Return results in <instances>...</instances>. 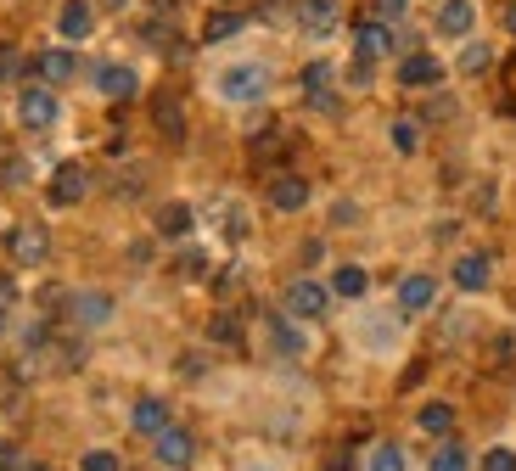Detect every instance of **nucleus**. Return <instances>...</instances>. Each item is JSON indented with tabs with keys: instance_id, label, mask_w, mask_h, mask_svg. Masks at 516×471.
<instances>
[{
	"instance_id": "1",
	"label": "nucleus",
	"mask_w": 516,
	"mask_h": 471,
	"mask_svg": "<svg viewBox=\"0 0 516 471\" xmlns=\"http://www.w3.org/2000/svg\"><path fill=\"white\" fill-rule=\"evenodd\" d=\"M214 90H219V101H236V107L264 101L270 96V68H264V62H230V68L214 79Z\"/></svg>"
},
{
	"instance_id": "2",
	"label": "nucleus",
	"mask_w": 516,
	"mask_h": 471,
	"mask_svg": "<svg viewBox=\"0 0 516 471\" xmlns=\"http://www.w3.org/2000/svg\"><path fill=\"white\" fill-rule=\"evenodd\" d=\"M326 309H331V286H320V281H292L287 298H281L287 320H320Z\"/></svg>"
},
{
	"instance_id": "3",
	"label": "nucleus",
	"mask_w": 516,
	"mask_h": 471,
	"mask_svg": "<svg viewBox=\"0 0 516 471\" xmlns=\"http://www.w3.org/2000/svg\"><path fill=\"white\" fill-rule=\"evenodd\" d=\"M62 314H68L79 331H96V326L113 320V298H107V292H68V298H62Z\"/></svg>"
},
{
	"instance_id": "4",
	"label": "nucleus",
	"mask_w": 516,
	"mask_h": 471,
	"mask_svg": "<svg viewBox=\"0 0 516 471\" xmlns=\"http://www.w3.org/2000/svg\"><path fill=\"white\" fill-rule=\"evenodd\" d=\"M6 253H12L17 270H40L45 253H51V236H45V225H17L6 236Z\"/></svg>"
},
{
	"instance_id": "5",
	"label": "nucleus",
	"mask_w": 516,
	"mask_h": 471,
	"mask_svg": "<svg viewBox=\"0 0 516 471\" xmlns=\"http://www.w3.org/2000/svg\"><path fill=\"white\" fill-rule=\"evenodd\" d=\"M393 23H382V17H365V23H354V57L359 62H382L393 57Z\"/></svg>"
},
{
	"instance_id": "6",
	"label": "nucleus",
	"mask_w": 516,
	"mask_h": 471,
	"mask_svg": "<svg viewBox=\"0 0 516 471\" xmlns=\"http://www.w3.org/2000/svg\"><path fill=\"white\" fill-rule=\"evenodd\" d=\"M17 118H23V129H51L57 124V90L29 85L23 96H17Z\"/></svg>"
},
{
	"instance_id": "7",
	"label": "nucleus",
	"mask_w": 516,
	"mask_h": 471,
	"mask_svg": "<svg viewBox=\"0 0 516 471\" xmlns=\"http://www.w3.org/2000/svg\"><path fill=\"white\" fill-rule=\"evenodd\" d=\"M85 191H90V174L79 169V163H62V169L51 174L45 197H51V208H73V202H85Z\"/></svg>"
},
{
	"instance_id": "8",
	"label": "nucleus",
	"mask_w": 516,
	"mask_h": 471,
	"mask_svg": "<svg viewBox=\"0 0 516 471\" xmlns=\"http://www.w3.org/2000/svg\"><path fill=\"white\" fill-rule=\"evenodd\" d=\"M152 455H158L169 471H186L191 460H197V438H191L186 427H169L163 438H152Z\"/></svg>"
},
{
	"instance_id": "9",
	"label": "nucleus",
	"mask_w": 516,
	"mask_h": 471,
	"mask_svg": "<svg viewBox=\"0 0 516 471\" xmlns=\"http://www.w3.org/2000/svg\"><path fill=\"white\" fill-rule=\"evenodd\" d=\"M399 85H404V90H432V85H444V62L427 57V51H410V57L399 62Z\"/></svg>"
},
{
	"instance_id": "10",
	"label": "nucleus",
	"mask_w": 516,
	"mask_h": 471,
	"mask_svg": "<svg viewBox=\"0 0 516 471\" xmlns=\"http://www.w3.org/2000/svg\"><path fill=\"white\" fill-rule=\"evenodd\" d=\"M96 90L107 101H129L135 90H141V73L124 68V62H101V68H96Z\"/></svg>"
},
{
	"instance_id": "11",
	"label": "nucleus",
	"mask_w": 516,
	"mask_h": 471,
	"mask_svg": "<svg viewBox=\"0 0 516 471\" xmlns=\"http://www.w3.org/2000/svg\"><path fill=\"white\" fill-rule=\"evenodd\" d=\"M34 73H40L45 90H57V85H68L73 73H79V57H73L68 45H62V51H40V57H34Z\"/></svg>"
},
{
	"instance_id": "12",
	"label": "nucleus",
	"mask_w": 516,
	"mask_h": 471,
	"mask_svg": "<svg viewBox=\"0 0 516 471\" xmlns=\"http://www.w3.org/2000/svg\"><path fill=\"white\" fill-rule=\"evenodd\" d=\"M303 202H309V180H303V174H275L270 180V208L275 214H298Z\"/></svg>"
},
{
	"instance_id": "13",
	"label": "nucleus",
	"mask_w": 516,
	"mask_h": 471,
	"mask_svg": "<svg viewBox=\"0 0 516 471\" xmlns=\"http://www.w3.org/2000/svg\"><path fill=\"white\" fill-rule=\"evenodd\" d=\"M152 124H158V135H169V141L186 135V107H180L174 90H158V96H152Z\"/></svg>"
},
{
	"instance_id": "14",
	"label": "nucleus",
	"mask_w": 516,
	"mask_h": 471,
	"mask_svg": "<svg viewBox=\"0 0 516 471\" xmlns=\"http://www.w3.org/2000/svg\"><path fill=\"white\" fill-rule=\"evenodd\" d=\"M129 427L146 432V438H163V432L174 427V421H169V404H163V399H135V410H129Z\"/></svg>"
},
{
	"instance_id": "15",
	"label": "nucleus",
	"mask_w": 516,
	"mask_h": 471,
	"mask_svg": "<svg viewBox=\"0 0 516 471\" xmlns=\"http://www.w3.org/2000/svg\"><path fill=\"white\" fill-rule=\"evenodd\" d=\"M488 270H494V258H488V253H460L449 275H455L460 292H483V286H488Z\"/></svg>"
},
{
	"instance_id": "16",
	"label": "nucleus",
	"mask_w": 516,
	"mask_h": 471,
	"mask_svg": "<svg viewBox=\"0 0 516 471\" xmlns=\"http://www.w3.org/2000/svg\"><path fill=\"white\" fill-rule=\"evenodd\" d=\"M191 225H197L191 202H163V208H158V236H163V242H186Z\"/></svg>"
},
{
	"instance_id": "17",
	"label": "nucleus",
	"mask_w": 516,
	"mask_h": 471,
	"mask_svg": "<svg viewBox=\"0 0 516 471\" xmlns=\"http://www.w3.org/2000/svg\"><path fill=\"white\" fill-rule=\"evenodd\" d=\"M432 298H438V281H432V275H404V281H399V309L404 314L432 309Z\"/></svg>"
},
{
	"instance_id": "18",
	"label": "nucleus",
	"mask_w": 516,
	"mask_h": 471,
	"mask_svg": "<svg viewBox=\"0 0 516 471\" xmlns=\"http://www.w3.org/2000/svg\"><path fill=\"white\" fill-rule=\"evenodd\" d=\"M331 79H337V73H331V62H309V68H303V90H309V101H315L320 113H337V96H331Z\"/></svg>"
},
{
	"instance_id": "19",
	"label": "nucleus",
	"mask_w": 516,
	"mask_h": 471,
	"mask_svg": "<svg viewBox=\"0 0 516 471\" xmlns=\"http://www.w3.org/2000/svg\"><path fill=\"white\" fill-rule=\"evenodd\" d=\"M270 348L281 359H303V348H309V343H303V331L292 326L287 314H270Z\"/></svg>"
},
{
	"instance_id": "20",
	"label": "nucleus",
	"mask_w": 516,
	"mask_h": 471,
	"mask_svg": "<svg viewBox=\"0 0 516 471\" xmlns=\"http://www.w3.org/2000/svg\"><path fill=\"white\" fill-rule=\"evenodd\" d=\"M90 23H96V12H90V0H62V12H57V29L62 40H85Z\"/></svg>"
},
{
	"instance_id": "21",
	"label": "nucleus",
	"mask_w": 516,
	"mask_h": 471,
	"mask_svg": "<svg viewBox=\"0 0 516 471\" xmlns=\"http://www.w3.org/2000/svg\"><path fill=\"white\" fill-rule=\"evenodd\" d=\"M472 23H477L472 0H444V6H438V29L455 34V40H466V34H472Z\"/></svg>"
},
{
	"instance_id": "22",
	"label": "nucleus",
	"mask_w": 516,
	"mask_h": 471,
	"mask_svg": "<svg viewBox=\"0 0 516 471\" xmlns=\"http://www.w3.org/2000/svg\"><path fill=\"white\" fill-rule=\"evenodd\" d=\"M298 23L309 34H331L337 29V0H298Z\"/></svg>"
},
{
	"instance_id": "23",
	"label": "nucleus",
	"mask_w": 516,
	"mask_h": 471,
	"mask_svg": "<svg viewBox=\"0 0 516 471\" xmlns=\"http://www.w3.org/2000/svg\"><path fill=\"white\" fill-rule=\"evenodd\" d=\"M247 29L242 12H214L208 23H202V45H219V40H236V34Z\"/></svg>"
},
{
	"instance_id": "24",
	"label": "nucleus",
	"mask_w": 516,
	"mask_h": 471,
	"mask_svg": "<svg viewBox=\"0 0 516 471\" xmlns=\"http://www.w3.org/2000/svg\"><path fill=\"white\" fill-rule=\"evenodd\" d=\"M365 286H371V275L359 270V264H337V275H331V298H365Z\"/></svg>"
},
{
	"instance_id": "25",
	"label": "nucleus",
	"mask_w": 516,
	"mask_h": 471,
	"mask_svg": "<svg viewBox=\"0 0 516 471\" xmlns=\"http://www.w3.org/2000/svg\"><path fill=\"white\" fill-rule=\"evenodd\" d=\"M421 432H432V438H444L449 427H455V404H421Z\"/></svg>"
},
{
	"instance_id": "26",
	"label": "nucleus",
	"mask_w": 516,
	"mask_h": 471,
	"mask_svg": "<svg viewBox=\"0 0 516 471\" xmlns=\"http://www.w3.org/2000/svg\"><path fill=\"white\" fill-rule=\"evenodd\" d=\"M365 471H410V466H404L399 443H376L371 455H365Z\"/></svg>"
},
{
	"instance_id": "27",
	"label": "nucleus",
	"mask_w": 516,
	"mask_h": 471,
	"mask_svg": "<svg viewBox=\"0 0 516 471\" xmlns=\"http://www.w3.org/2000/svg\"><path fill=\"white\" fill-rule=\"evenodd\" d=\"M432 471H472V455L460 443H438L432 449Z\"/></svg>"
},
{
	"instance_id": "28",
	"label": "nucleus",
	"mask_w": 516,
	"mask_h": 471,
	"mask_svg": "<svg viewBox=\"0 0 516 471\" xmlns=\"http://www.w3.org/2000/svg\"><path fill=\"white\" fill-rule=\"evenodd\" d=\"M208 337H214V343H225V348H242V320H236V314H214Z\"/></svg>"
},
{
	"instance_id": "29",
	"label": "nucleus",
	"mask_w": 516,
	"mask_h": 471,
	"mask_svg": "<svg viewBox=\"0 0 516 471\" xmlns=\"http://www.w3.org/2000/svg\"><path fill=\"white\" fill-rule=\"evenodd\" d=\"M416 146H421V124H416V118H399V124H393V152L410 157Z\"/></svg>"
},
{
	"instance_id": "30",
	"label": "nucleus",
	"mask_w": 516,
	"mask_h": 471,
	"mask_svg": "<svg viewBox=\"0 0 516 471\" xmlns=\"http://www.w3.org/2000/svg\"><path fill=\"white\" fill-rule=\"evenodd\" d=\"M488 62H494V51H488V45H466V51H460V73H488Z\"/></svg>"
},
{
	"instance_id": "31",
	"label": "nucleus",
	"mask_w": 516,
	"mask_h": 471,
	"mask_svg": "<svg viewBox=\"0 0 516 471\" xmlns=\"http://www.w3.org/2000/svg\"><path fill=\"white\" fill-rule=\"evenodd\" d=\"M174 270L186 275V281H202V275H208V258H202L197 247H186V253H180V264H174Z\"/></svg>"
},
{
	"instance_id": "32",
	"label": "nucleus",
	"mask_w": 516,
	"mask_h": 471,
	"mask_svg": "<svg viewBox=\"0 0 516 471\" xmlns=\"http://www.w3.org/2000/svg\"><path fill=\"white\" fill-rule=\"evenodd\" d=\"M483 471H516V449H505V443H494L483 455Z\"/></svg>"
},
{
	"instance_id": "33",
	"label": "nucleus",
	"mask_w": 516,
	"mask_h": 471,
	"mask_svg": "<svg viewBox=\"0 0 516 471\" xmlns=\"http://www.w3.org/2000/svg\"><path fill=\"white\" fill-rule=\"evenodd\" d=\"M79 471H118V455L113 449H90V455L79 460Z\"/></svg>"
},
{
	"instance_id": "34",
	"label": "nucleus",
	"mask_w": 516,
	"mask_h": 471,
	"mask_svg": "<svg viewBox=\"0 0 516 471\" xmlns=\"http://www.w3.org/2000/svg\"><path fill=\"white\" fill-rule=\"evenodd\" d=\"M0 180H6V186H23V180H29V163H23V157H6V163H0Z\"/></svg>"
},
{
	"instance_id": "35",
	"label": "nucleus",
	"mask_w": 516,
	"mask_h": 471,
	"mask_svg": "<svg viewBox=\"0 0 516 471\" xmlns=\"http://www.w3.org/2000/svg\"><path fill=\"white\" fill-rule=\"evenodd\" d=\"M146 40H152V45H163V51H169V45H180V40H174V29H169V23H163V17H158V23H146Z\"/></svg>"
},
{
	"instance_id": "36",
	"label": "nucleus",
	"mask_w": 516,
	"mask_h": 471,
	"mask_svg": "<svg viewBox=\"0 0 516 471\" xmlns=\"http://www.w3.org/2000/svg\"><path fill=\"white\" fill-rule=\"evenodd\" d=\"M12 303H17V286L0 275V326H6V314H12Z\"/></svg>"
},
{
	"instance_id": "37",
	"label": "nucleus",
	"mask_w": 516,
	"mask_h": 471,
	"mask_svg": "<svg viewBox=\"0 0 516 471\" xmlns=\"http://www.w3.org/2000/svg\"><path fill=\"white\" fill-rule=\"evenodd\" d=\"M376 12H382V23H393V17L410 12V0H376Z\"/></svg>"
},
{
	"instance_id": "38",
	"label": "nucleus",
	"mask_w": 516,
	"mask_h": 471,
	"mask_svg": "<svg viewBox=\"0 0 516 471\" xmlns=\"http://www.w3.org/2000/svg\"><path fill=\"white\" fill-rule=\"evenodd\" d=\"M12 73H23V57L17 51H0V79H12Z\"/></svg>"
},
{
	"instance_id": "39",
	"label": "nucleus",
	"mask_w": 516,
	"mask_h": 471,
	"mask_svg": "<svg viewBox=\"0 0 516 471\" xmlns=\"http://www.w3.org/2000/svg\"><path fill=\"white\" fill-rule=\"evenodd\" d=\"M17 466H23V460H17V449H12L6 438H0V471H17Z\"/></svg>"
},
{
	"instance_id": "40",
	"label": "nucleus",
	"mask_w": 516,
	"mask_h": 471,
	"mask_svg": "<svg viewBox=\"0 0 516 471\" xmlns=\"http://www.w3.org/2000/svg\"><path fill=\"white\" fill-rule=\"evenodd\" d=\"M348 79H354V85H371V62H359V57H354V68H348Z\"/></svg>"
},
{
	"instance_id": "41",
	"label": "nucleus",
	"mask_w": 516,
	"mask_h": 471,
	"mask_svg": "<svg viewBox=\"0 0 516 471\" xmlns=\"http://www.w3.org/2000/svg\"><path fill=\"white\" fill-rule=\"evenodd\" d=\"M505 29L516 34V0H511V6H505Z\"/></svg>"
},
{
	"instance_id": "42",
	"label": "nucleus",
	"mask_w": 516,
	"mask_h": 471,
	"mask_svg": "<svg viewBox=\"0 0 516 471\" xmlns=\"http://www.w3.org/2000/svg\"><path fill=\"white\" fill-rule=\"evenodd\" d=\"M17 471H51V466H40V460H23V466H17Z\"/></svg>"
},
{
	"instance_id": "43",
	"label": "nucleus",
	"mask_w": 516,
	"mask_h": 471,
	"mask_svg": "<svg viewBox=\"0 0 516 471\" xmlns=\"http://www.w3.org/2000/svg\"><path fill=\"white\" fill-rule=\"evenodd\" d=\"M174 6H180V0H158V12H174Z\"/></svg>"
},
{
	"instance_id": "44",
	"label": "nucleus",
	"mask_w": 516,
	"mask_h": 471,
	"mask_svg": "<svg viewBox=\"0 0 516 471\" xmlns=\"http://www.w3.org/2000/svg\"><path fill=\"white\" fill-rule=\"evenodd\" d=\"M107 6H129V0H107Z\"/></svg>"
}]
</instances>
